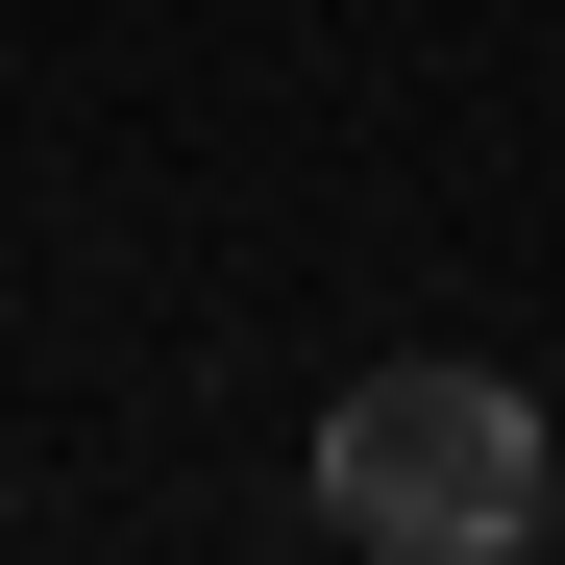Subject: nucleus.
Instances as JSON below:
<instances>
[{"instance_id":"nucleus-1","label":"nucleus","mask_w":565,"mask_h":565,"mask_svg":"<svg viewBox=\"0 0 565 565\" xmlns=\"http://www.w3.org/2000/svg\"><path fill=\"white\" fill-rule=\"evenodd\" d=\"M320 541H369V565H516L541 541V394L467 369V344L344 369L320 394Z\"/></svg>"}]
</instances>
